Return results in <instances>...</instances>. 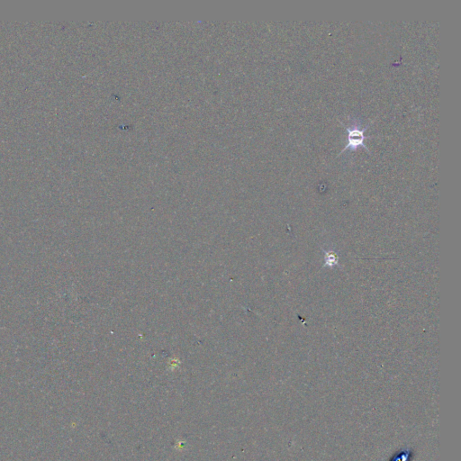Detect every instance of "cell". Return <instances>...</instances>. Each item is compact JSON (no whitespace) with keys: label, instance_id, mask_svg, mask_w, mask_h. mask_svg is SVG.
Masks as SVG:
<instances>
[{"label":"cell","instance_id":"obj_2","mask_svg":"<svg viewBox=\"0 0 461 461\" xmlns=\"http://www.w3.org/2000/svg\"><path fill=\"white\" fill-rule=\"evenodd\" d=\"M412 453L410 450H403L402 452L398 453V455H395L392 461H409L411 457Z\"/></svg>","mask_w":461,"mask_h":461},{"label":"cell","instance_id":"obj_1","mask_svg":"<svg viewBox=\"0 0 461 461\" xmlns=\"http://www.w3.org/2000/svg\"><path fill=\"white\" fill-rule=\"evenodd\" d=\"M341 124L344 126L346 131L348 132V144L345 146L344 149L339 153V155L343 153L346 150H350V151H356L358 147L363 146L365 149H367L369 151L368 146H366L364 144V141L366 139L365 137V132L368 129V125H366L364 128H361L360 124H353L350 127L346 126L341 123Z\"/></svg>","mask_w":461,"mask_h":461}]
</instances>
